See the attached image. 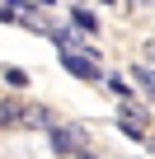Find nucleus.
I'll return each mask as SVG.
<instances>
[{"label":"nucleus","instance_id":"1","mask_svg":"<svg viewBox=\"0 0 155 159\" xmlns=\"http://www.w3.org/2000/svg\"><path fill=\"white\" fill-rule=\"evenodd\" d=\"M47 131H52V150L56 154H75V150H85V140H90L85 126H61V122H52Z\"/></svg>","mask_w":155,"mask_h":159},{"label":"nucleus","instance_id":"2","mask_svg":"<svg viewBox=\"0 0 155 159\" xmlns=\"http://www.w3.org/2000/svg\"><path fill=\"white\" fill-rule=\"evenodd\" d=\"M61 61H66L70 75H80V80H99V61H94L90 52H61Z\"/></svg>","mask_w":155,"mask_h":159},{"label":"nucleus","instance_id":"3","mask_svg":"<svg viewBox=\"0 0 155 159\" xmlns=\"http://www.w3.org/2000/svg\"><path fill=\"white\" fill-rule=\"evenodd\" d=\"M56 117H52V108H42V103H24V112H19V126H52Z\"/></svg>","mask_w":155,"mask_h":159},{"label":"nucleus","instance_id":"4","mask_svg":"<svg viewBox=\"0 0 155 159\" xmlns=\"http://www.w3.org/2000/svg\"><path fill=\"white\" fill-rule=\"evenodd\" d=\"M19 112H24V98H5L0 103V126H19Z\"/></svg>","mask_w":155,"mask_h":159},{"label":"nucleus","instance_id":"5","mask_svg":"<svg viewBox=\"0 0 155 159\" xmlns=\"http://www.w3.org/2000/svg\"><path fill=\"white\" fill-rule=\"evenodd\" d=\"M75 28H80V33H99V19L90 10H75Z\"/></svg>","mask_w":155,"mask_h":159},{"label":"nucleus","instance_id":"6","mask_svg":"<svg viewBox=\"0 0 155 159\" xmlns=\"http://www.w3.org/2000/svg\"><path fill=\"white\" fill-rule=\"evenodd\" d=\"M108 89H113V94H118V98H132V89H127V84H122V80H118V75H108Z\"/></svg>","mask_w":155,"mask_h":159},{"label":"nucleus","instance_id":"7","mask_svg":"<svg viewBox=\"0 0 155 159\" xmlns=\"http://www.w3.org/2000/svg\"><path fill=\"white\" fill-rule=\"evenodd\" d=\"M70 159H94V154H90V150H75V154H70Z\"/></svg>","mask_w":155,"mask_h":159},{"label":"nucleus","instance_id":"8","mask_svg":"<svg viewBox=\"0 0 155 159\" xmlns=\"http://www.w3.org/2000/svg\"><path fill=\"white\" fill-rule=\"evenodd\" d=\"M47 5H52V0H47Z\"/></svg>","mask_w":155,"mask_h":159}]
</instances>
